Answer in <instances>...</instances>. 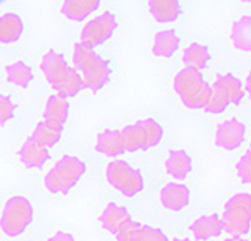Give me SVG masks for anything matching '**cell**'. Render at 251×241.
Returning <instances> with one entry per match:
<instances>
[{
	"label": "cell",
	"mask_w": 251,
	"mask_h": 241,
	"mask_svg": "<svg viewBox=\"0 0 251 241\" xmlns=\"http://www.w3.org/2000/svg\"><path fill=\"white\" fill-rule=\"evenodd\" d=\"M73 62L74 68L83 79V87H87L92 92H98L108 83L111 76L110 65L95 50L83 46L81 42L75 44Z\"/></svg>",
	"instance_id": "1"
},
{
	"label": "cell",
	"mask_w": 251,
	"mask_h": 241,
	"mask_svg": "<svg viewBox=\"0 0 251 241\" xmlns=\"http://www.w3.org/2000/svg\"><path fill=\"white\" fill-rule=\"evenodd\" d=\"M173 87L180 101L193 110L206 107L211 97V84L200 71L191 68H184L176 74Z\"/></svg>",
	"instance_id": "2"
},
{
	"label": "cell",
	"mask_w": 251,
	"mask_h": 241,
	"mask_svg": "<svg viewBox=\"0 0 251 241\" xmlns=\"http://www.w3.org/2000/svg\"><path fill=\"white\" fill-rule=\"evenodd\" d=\"M86 173V164L75 156H63L56 161L53 169L47 172L44 186L50 193H70Z\"/></svg>",
	"instance_id": "3"
},
{
	"label": "cell",
	"mask_w": 251,
	"mask_h": 241,
	"mask_svg": "<svg viewBox=\"0 0 251 241\" xmlns=\"http://www.w3.org/2000/svg\"><path fill=\"white\" fill-rule=\"evenodd\" d=\"M221 223L223 231L232 237H242L250 232L251 198L248 193H236L226 202Z\"/></svg>",
	"instance_id": "4"
},
{
	"label": "cell",
	"mask_w": 251,
	"mask_h": 241,
	"mask_svg": "<svg viewBox=\"0 0 251 241\" xmlns=\"http://www.w3.org/2000/svg\"><path fill=\"white\" fill-rule=\"evenodd\" d=\"M244 86L241 80L232 74L217 76L215 83L211 86V97L204 107L208 113H223L230 103L239 104L244 98Z\"/></svg>",
	"instance_id": "5"
},
{
	"label": "cell",
	"mask_w": 251,
	"mask_h": 241,
	"mask_svg": "<svg viewBox=\"0 0 251 241\" xmlns=\"http://www.w3.org/2000/svg\"><path fill=\"white\" fill-rule=\"evenodd\" d=\"M125 151L135 152L156 146L163 139V127L155 119H142L121 130Z\"/></svg>",
	"instance_id": "6"
},
{
	"label": "cell",
	"mask_w": 251,
	"mask_h": 241,
	"mask_svg": "<svg viewBox=\"0 0 251 241\" xmlns=\"http://www.w3.org/2000/svg\"><path fill=\"white\" fill-rule=\"evenodd\" d=\"M33 218V207L25 196H12L5 204L0 229L8 237H18L27 229Z\"/></svg>",
	"instance_id": "7"
},
{
	"label": "cell",
	"mask_w": 251,
	"mask_h": 241,
	"mask_svg": "<svg viewBox=\"0 0 251 241\" xmlns=\"http://www.w3.org/2000/svg\"><path fill=\"white\" fill-rule=\"evenodd\" d=\"M105 178L110 186L128 198L139 194L145 188V180L142 173L125 160H113L108 163L105 169Z\"/></svg>",
	"instance_id": "8"
},
{
	"label": "cell",
	"mask_w": 251,
	"mask_h": 241,
	"mask_svg": "<svg viewBox=\"0 0 251 241\" xmlns=\"http://www.w3.org/2000/svg\"><path fill=\"white\" fill-rule=\"evenodd\" d=\"M118 21L115 14L111 12H102L101 15L95 17L81 30V44L89 49H95L101 44H104L110 36H113V32L116 30Z\"/></svg>",
	"instance_id": "9"
},
{
	"label": "cell",
	"mask_w": 251,
	"mask_h": 241,
	"mask_svg": "<svg viewBox=\"0 0 251 241\" xmlns=\"http://www.w3.org/2000/svg\"><path fill=\"white\" fill-rule=\"evenodd\" d=\"M247 128L245 125L238 119H229L224 121L217 127L215 133V143L217 146L226 149V151H233L239 148L245 139Z\"/></svg>",
	"instance_id": "10"
},
{
	"label": "cell",
	"mask_w": 251,
	"mask_h": 241,
	"mask_svg": "<svg viewBox=\"0 0 251 241\" xmlns=\"http://www.w3.org/2000/svg\"><path fill=\"white\" fill-rule=\"evenodd\" d=\"M159 199L164 208L180 211L190 204V188L180 183H169L159 191Z\"/></svg>",
	"instance_id": "11"
},
{
	"label": "cell",
	"mask_w": 251,
	"mask_h": 241,
	"mask_svg": "<svg viewBox=\"0 0 251 241\" xmlns=\"http://www.w3.org/2000/svg\"><path fill=\"white\" fill-rule=\"evenodd\" d=\"M51 86L57 95L68 100L70 97H75L83 89V79L74 67H68L57 76Z\"/></svg>",
	"instance_id": "12"
},
{
	"label": "cell",
	"mask_w": 251,
	"mask_h": 241,
	"mask_svg": "<svg viewBox=\"0 0 251 241\" xmlns=\"http://www.w3.org/2000/svg\"><path fill=\"white\" fill-rule=\"evenodd\" d=\"M50 159V149L29 137L20 149V160L29 169H39Z\"/></svg>",
	"instance_id": "13"
},
{
	"label": "cell",
	"mask_w": 251,
	"mask_h": 241,
	"mask_svg": "<svg viewBox=\"0 0 251 241\" xmlns=\"http://www.w3.org/2000/svg\"><path fill=\"white\" fill-rule=\"evenodd\" d=\"M97 151L107 157H119L125 152L121 130H104L98 134Z\"/></svg>",
	"instance_id": "14"
},
{
	"label": "cell",
	"mask_w": 251,
	"mask_h": 241,
	"mask_svg": "<svg viewBox=\"0 0 251 241\" xmlns=\"http://www.w3.org/2000/svg\"><path fill=\"white\" fill-rule=\"evenodd\" d=\"M190 229L197 240H209L220 237L223 232L221 217L218 214L201 215L191 223Z\"/></svg>",
	"instance_id": "15"
},
{
	"label": "cell",
	"mask_w": 251,
	"mask_h": 241,
	"mask_svg": "<svg viewBox=\"0 0 251 241\" xmlns=\"http://www.w3.org/2000/svg\"><path fill=\"white\" fill-rule=\"evenodd\" d=\"M193 169V160L184 149L172 151L166 160V170L175 180H185Z\"/></svg>",
	"instance_id": "16"
},
{
	"label": "cell",
	"mask_w": 251,
	"mask_h": 241,
	"mask_svg": "<svg viewBox=\"0 0 251 241\" xmlns=\"http://www.w3.org/2000/svg\"><path fill=\"white\" fill-rule=\"evenodd\" d=\"M129 220H132L129 213L125 208L113 204V202L108 204L100 215V222H101L102 228L111 234H116Z\"/></svg>",
	"instance_id": "17"
},
{
	"label": "cell",
	"mask_w": 251,
	"mask_h": 241,
	"mask_svg": "<svg viewBox=\"0 0 251 241\" xmlns=\"http://www.w3.org/2000/svg\"><path fill=\"white\" fill-rule=\"evenodd\" d=\"M100 0H65L62 5V14L73 21H83L89 14L100 8Z\"/></svg>",
	"instance_id": "18"
},
{
	"label": "cell",
	"mask_w": 251,
	"mask_h": 241,
	"mask_svg": "<svg viewBox=\"0 0 251 241\" xmlns=\"http://www.w3.org/2000/svg\"><path fill=\"white\" fill-rule=\"evenodd\" d=\"M68 115H70V103H68L66 98L54 94L45 103L44 121L54 122L63 127L68 119Z\"/></svg>",
	"instance_id": "19"
},
{
	"label": "cell",
	"mask_w": 251,
	"mask_h": 241,
	"mask_svg": "<svg viewBox=\"0 0 251 241\" xmlns=\"http://www.w3.org/2000/svg\"><path fill=\"white\" fill-rule=\"evenodd\" d=\"M179 44H180V39H179L176 30L166 29V30H161L155 35L152 52L158 57H170L179 49Z\"/></svg>",
	"instance_id": "20"
},
{
	"label": "cell",
	"mask_w": 251,
	"mask_h": 241,
	"mask_svg": "<svg viewBox=\"0 0 251 241\" xmlns=\"http://www.w3.org/2000/svg\"><path fill=\"white\" fill-rule=\"evenodd\" d=\"M62 131H63V127L59 125V124H54V122H49V121H41L32 133V139L36 140L38 143H41L42 146L45 148H51L54 146L60 137H62Z\"/></svg>",
	"instance_id": "21"
},
{
	"label": "cell",
	"mask_w": 251,
	"mask_h": 241,
	"mask_svg": "<svg viewBox=\"0 0 251 241\" xmlns=\"http://www.w3.org/2000/svg\"><path fill=\"white\" fill-rule=\"evenodd\" d=\"M25 30L23 20L17 14H3L0 15V42L11 44L20 39Z\"/></svg>",
	"instance_id": "22"
},
{
	"label": "cell",
	"mask_w": 251,
	"mask_h": 241,
	"mask_svg": "<svg viewBox=\"0 0 251 241\" xmlns=\"http://www.w3.org/2000/svg\"><path fill=\"white\" fill-rule=\"evenodd\" d=\"M149 9L152 17L159 23H170L180 14V3L177 0H151Z\"/></svg>",
	"instance_id": "23"
},
{
	"label": "cell",
	"mask_w": 251,
	"mask_h": 241,
	"mask_svg": "<svg viewBox=\"0 0 251 241\" xmlns=\"http://www.w3.org/2000/svg\"><path fill=\"white\" fill-rule=\"evenodd\" d=\"M68 67H70V65H68V62L65 60V57L60 53L54 52V50H50V52L45 53L42 56V60H41V71L44 73L45 79H47V81L50 84Z\"/></svg>",
	"instance_id": "24"
},
{
	"label": "cell",
	"mask_w": 251,
	"mask_h": 241,
	"mask_svg": "<svg viewBox=\"0 0 251 241\" xmlns=\"http://www.w3.org/2000/svg\"><path fill=\"white\" fill-rule=\"evenodd\" d=\"M209 59H211L209 49L206 46H203V44L193 42L184 52V63L187 65L185 68L200 71L203 68H206Z\"/></svg>",
	"instance_id": "25"
},
{
	"label": "cell",
	"mask_w": 251,
	"mask_h": 241,
	"mask_svg": "<svg viewBox=\"0 0 251 241\" xmlns=\"http://www.w3.org/2000/svg\"><path fill=\"white\" fill-rule=\"evenodd\" d=\"M250 29H251V17L247 14L241 17L238 21H235L232 26V42L233 46L242 52L251 50V38H250Z\"/></svg>",
	"instance_id": "26"
},
{
	"label": "cell",
	"mask_w": 251,
	"mask_h": 241,
	"mask_svg": "<svg viewBox=\"0 0 251 241\" xmlns=\"http://www.w3.org/2000/svg\"><path fill=\"white\" fill-rule=\"evenodd\" d=\"M6 79L9 83L15 86L27 87L29 83L33 80V71L27 63L17 60L14 63H9L6 67Z\"/></svg>",
	"instance_id": "27"
},
{
	"label": "cell",
	"mask_w": 251,
	"mask_h": 241,
	"mask_svg": "<svg viewBox=\"0 0 251 241\" xmlns=\"http://www.w3.org/2000/svg\"><path fill=\"white\" fill-rule=\"evenodd\" d=\"M132 241H169V238L161 229L140 225L132 237Z\"/></svg>",
	"instance_id": "28"
},
{
	"label": "cell",
	"mask_w": 251,
	"mask_h": 241,
	"mask_svg": "<svg viewBox=\"0 0 251 241\" xmlns=\"http://www.w3.org/2000/svg\"><path fill=\"white\" fill-rule=\"evenodd\" d=\"M15 113V106L11 101L9 97L0 95V125H5L8 121L14 118Z\"/></svg>",
	"instance_id": "29"
},
{
	"label": "cell",
	"mask_w": 251,
	"mask_h": 241,
	"mask_svg": "<svg viewBox=\"0 0 251 241\" xmlns=\"http://www.w3.org/2000/svg\"><path fill=\"white\" fill-rule=\"evenodd\" d=\"M250 157H251V152L250 149L245 152V154L241 157V160L238 161L236 164V172L239 175V178L242 183L245 184H250L251 181V166H250Z\"/></svg>",
	"instance_id": "30"
},
{
	"label": "cell",
	"mask_w": 251,
	"mask_h": 241,
	"mask_svg": "<svg viewBox=\"0 0 251 241\" xmlns=\"http://www.w3.org/2000/svg\"><path fill=\"white\" fill-rule=\"evenodd\" d=\"M139 226H140L139 223H135L134 220H129L128 223H125L115 234L116 240L118 241H132V237H134V234H135V231H137V228H139Z\"/></svg>",
	"instance_id": "31"
},
{
	"label": "cell",
	"mask_w": 251,
	"mask_h": 241,
	"mask_svg": "<svg viewBox=\"0 0 251 241\" xmlns=\"http://www.w3.org/2000/svg\"><path fill=\"white\" fill-rule=\"evenodd\" d=\"M49 241H75V240L71 234L63 232V231H57Z\"/></svg>",
	"instance_id": "32"
},
{
	"label": "cell",
	"mask_w": 251,
	"mask_h": 241,
	"mask_svg": "<svg viewBox=\"0 0 251 241\" xmlns=\"http://www.w3.org/2000/svg\"><path fill=\"white\" fill-rule=\"evenodd\" d=\"M224 241H248V240H244L242 237H232V238H227Z\"/></svg>",
	"instance_id": "33"
},
{
	"label": "cell",
	"mask_w": 251,
	"mask_h": 241,
	"mask_svg": "<svg viewBox=\"0 0 251 241\" xmlns=\"http://www.w3.org/2000/svg\"><path fill=\"white\" fill-rule=\"evenodd\" d=\"M250 80H251V77L248 76L247 80H245V91H247V94H250ZM245 91H244V92H245Z\"/></svg>",
	"instance_id": "34"
},
{
	"label": "cell",
	"mask_w": 251,
	"mask_h": 241,
	"mask_svg": "<svg viewBox=\"0 0 251 241\" xmlns=\"http://www.w3.org/2000/svg\"><path fill=\"white\" fill-rule=\"evenodd\" d=\"M173 241H191V240H188V238H185V240H180V238H176V240H173Z\"/></svg>",
	"instance_id": "35"
}]
</instances>
